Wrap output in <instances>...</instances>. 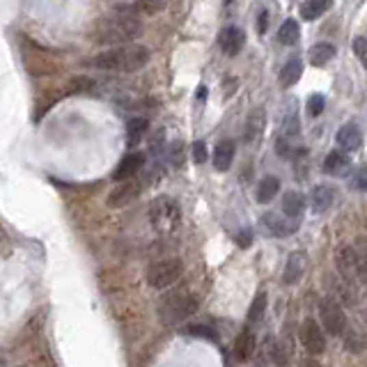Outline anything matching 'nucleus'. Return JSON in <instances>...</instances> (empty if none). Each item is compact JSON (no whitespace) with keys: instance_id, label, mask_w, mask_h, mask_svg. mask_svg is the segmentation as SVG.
<instances>
[{"instance_id":"f704fd0d","label":"nucleus","mask_w":367,"mask_h":367,"mask_svg":"<svg viewBox=\"0 0 367 367\" xmlns=\"http://www.w3.org/2000/svg\"><path fill=\"white\" fill-rule=\"evenodd\" d=\"M193 161L198 163V166H202V163L207 161V147H205V142H195V145H193Z\"/></svg>"},{"instance_id":"2f4dec72","label":"nucleus","mask_w":367,"mask_h":367,"mask_svg":"<svg viewBox=\"0 0 367 367\" xmlns=\"http://www.w3.org/2000/svg\"><path fill=\"white\" fill-rule=\"evenodd\" d=\"M324 106H326V99L321 94H312L310 99H307V115L310 117H317L324 113Z\"/></svg>"},{"instance_id":"58836bf2","label":"nucleus","mask_w":367,"mask_h":367,"mask_svg":"<svg viewBox=\"0 0 367 367\" xmlns=\"http://www.w3.org/2000/svg\"><path fill=\"white\" fill-rule=\"evenodd\" d=\"M198 97H200V99H205V97H207V88H200L198 90Z\"/></svg>"},{"instance_id":"a878e982","label":"nucleus","mask_w":367,"mask_h":367,"mask_svg":"<svg viewBox=\"0 0 367 367\" xmlns=\"http://www.w3.org/2000/svg\"><path fill=\"white\" fill-rule=\"evenodd\" d=\"M299 37H301V28H299V23L294 21V18H287V21L280 25V30H278V39H280V44H285V46H294L299 42Z\"/></svg>"},{"instance_id":"c85d7f7f","label":"nucleus","mask_w":367,"mask_h":367,"mask_svg":"<svg viewBox=\"0 0 367 367\" xmlns=\"http://www.w3.org/2000/svg\"><path fill=\"white\" fill-rule=\"evenodd\" d=\"M264 310H266V292H260L253 301L251 310H248V321H251V324L260 321L262 317H264Z\"/></svg>"},{"instance_id":"dca6fc26","label":"nucleus","mask_w":367,"mask_h":367,"mask_svg":"<svg viewBox=\"0 0 367 367\" xmlns=\"http://www.w3.org/2000/svg\"><path fill=\"white\" fill-rule=\"evenodd\" d=\"M234 154H237V145H234V140L218 142V147H216V152H214V166H216V170H218V173H227V170L232 168Z\"/></svg>"},{"instance_id":"6ab92c4d","label":"nucleus","mask_w":367,"mask_h":367,"mask_svg":"<svg viewBox=\"0 0 367 367\" xmlns=\"http://www.w3.org/2000/svg\"><path fill=\"white\" fill-rule=\"evenodd\" d=\"M331 3L333 0H305L301 5V18L303 21H317L319 16H324L331 10Z\"/></svg>"},{"instance_id":"f8f14e48","label":"nucleus","mask_w":367,"mask_h":367,"mask_svg":"<svg viewBox=\"0 0 367 367\" xmlns=\"http://www.w3.org/2000/svg\"><path fill=\"white\" fill-rule=\"evenodd\" d=\"M307 268V257L305 253H292L290 257H287V264H285V271H283V280L285 285H296L301 278H303Z\"/></svg>"},{"instance_id":"6e6552de","label":"nucleus","mask_w":367,"mask_h":367,"mask_svg":"<svg viewBox=\"0 0 367 367\" xmlns=\"http://www.w3.org/2000/svg\"><path fill=\"white\" fill-rule=\"evenodd\" d=\"M301 342H303L305 349L314 353V356L326 351V336L314 319H305L303 324H301Z\"/></svg>"},{"instance_id":"c9c22d12","label":"nucleus","mask_w":367,"mask_h":367,"mask_svg":"<svg viewBox=\"0 0 367 367\" xmlns=\"http://www.w3.org/2000/svg\"><path fill=\"white\" fill-rule=\"evenodd\" d=\"M237 244H239L241 248H248V246H251V232H248V229H246V232L237 234Z\"/></svg>"},{"instance_id":"473e14b6","label":"nucleus","mask_w":367,"mask_h":367,"mask_svg":"<svg viewBox=\"0 0 367 367\" xmlns=\"http://www.w3.org/2000/svg\"><path fill=\"white\" fill-rule=\"evenodd\" d=\"M353 51H356L358 60L367 67V35L365 37H358L356 42H353Z\"/></svg>"},{"instance_id":"5701e85b","label":"nucleus","mask_w":367,"mask_h":367,"mask_svg":"<svg viewBox=\"0 0 367 367\" xmlns=\"http://www.w3.org/2000/svg\"><path fill=\"white\" fill-rule=\"evenodd\" d=\"M147 129H149V124H147V120H142V117H134V120H129V124H127V145L136 147L138 142L147 136Z\"/></svg>"},{"instance_id":"f257e3e1","label":"nucleus","mask_w":367,"mask_h":367,"mask_svg":"<svg viewBox=\"0 0 367 367\" xmlns=\"http://www.w3.org/2000/svg\"><path fill=\"white\" fill-rule=\"evenodd\" d=\"M149 62V49L138 44H122L110 51L85 60L88 67L103 69V71H120V74H131V71L142 69Z\"/></svg>"},{"instance_id":"2eb2a0df","label":"nucleus","mask_w":367,"mask_h":367,"mask_svg":"<svg viewBox=\"0 0 367 367\" xmlns=\"http://www.w3.org/2000/svg\"><path fill=\"white\" fill-rule=\"evenodd\" d=\"M336 202V191L331 186H314L310 193V207L314 214H326Z\"/></svg>"},{"instance_id":"b1692460","label":"nucleus","mask_w":367,"mask_h":367,"mask_svg":"<svg viewBox=\"0 0 367 367\" xmlns=\"http://www.w3.org/2000/svg\"><path fill=\"white\" fill-rule=\"evenodd\" d=\"M303 209H305V198L296 191H290L285 193L283 198V214L292 216V218H301L303 216Z\"/></svg>"},{"instance_id":"4c0bfd02","label":"nucleus","mask_w":367,"mask_h":367,"mask_svg":"<svg viewBox=\"0 0 367 367\" xmlns=\"http://www.w3.org/2000/svg\"><path fill=\"white\" fill-rule=\"evenodd\" d=\"M266 21H268V14H266V12H262V14H260V23H257V30L260 32L266 30Z\"/></svg>"},{"instance_id":"f3484780","label":"nucleus","mask_w":367,"mask_h":367,"mask_svg":"<svg viewBox=\"0 0 367 367\" xmlns=\"http://www.w3.org/2000/svg\"><path fill=\"white\" fill-rule=\"evenodd\" d=\"M145 166V156L140 152H131L129 156H124L120 161V168L115 170V179L122 181V179H129V177H134L138 170Z\"/></svg>"},{"instance_id":"39448f33","label":"nucleus","mask_w":367,"mask_h":367,"mask_svg":"<svg viewBox=\"0 0 367 367\" xmlns=\"http://www.w3.org/2000/svg\"><path fill=\"white\" fill-rule=\"evenodd\" d=\"M181 273H184V266L179 260H161L149 266L147 283L152 285L154 290H168V287H173L177 280L181 278Z\"/></svg>"},{"instance_id":"412c9836","label":"nucleus","mask_w":367,"mask_h":367,"mask_svg":"<svg viewBox=\"0 0 367 367\" xmlns=\"http://www.w3.org/2000/svg\"><path fill=\"white\" fill-rule=\"evenodd\" d=\"M301 74H303V62L299 60V58H292V60H287V64L283 69H280V85L283 88H292L294 83H299Z\"/></svg>"},{"instance_id":"cd10ccee","label":"nucleus","mask_w":367,"mask_h":367,"mask_svg":"<svg viewBox=\"0 0 367 367\" xmlns=\"http://www.w3.org/2000/svg\"><path fill=\"white\" fill-rule=\"evenodd\" d=\"M356 260H358V278L367 285V239H358L356 244Z\"/></svg>"},{"instance_id":"9d476101","label":"nucleus","mask_w":367,"mask_h":367,"mask_svg":"<svg viewBox=\"0 0 367 367\" xmlns=\"http://www.w3.org/2000/svg\"><path fill=\"white\" fill-rule=\"evenodd\" d=\"M336 264H338V271L342 275L344 280H349L353 285L358 278V260H356V246H340L338 248V255H336Z\"/></svg>"},{"instance_id":"f03ea898","label":"nucleus","mask_w":367,"mask_h":367,"mask_svg":"<svg viewBox=\"0 0 367 367\" xmlns=\"http://www.w3.org/2000/svg\"><path fill=\"white\" fill-rule=\"evenodd\" d=\"M142 32V23L136 14L122 12V14H110L99 18V23L92 30L94 42L101 44H129Z\"/></svg>"},{"instance_id":"1a4fd4ad","label":"nucleus","mask_w":367,"mask_h":367,"mask_svg":"<svg viewBox=\"0 0 367 367\" xmlns=\"http://www.w3.org/2000/svg\"><path fill=\"white\" fill-rule=\"evenodd\" d=\"M140 181H136L134 177H129V179H122V184H117L113 191L108 193V207L113 209H120L124 205H129V202H134L138 195H140Z\"/></svg>"},{"instance_id":"7c9ffc66","label":"nucleus","mask_w":367,"mask_h":367,"mask_svg":"<svg viewBox=\"0 0 367 367\" xmlns=\"http://www.w3.org/2000/svg\"><path fill=\"white\" fill-rule=\"evenodd\" d=\"M67 90L74 92V94H81V92H92V90H94V81H92V78H85V76H78L67 85Z\"/></svg>"},{"instance_id":"aec40b11","label":"nucleus","mask_w":367,"mask_h":367,"mask_svg":"<svg viewBox=\"0 0 367 367\" xmlns=\"http://www.w3.org/2000/svg\"><path fill=\"white\" fill-rule=\"evenodd\" d=\"M346 170H349V159H346L344 149H342V152H340V149H338V152H331L324 159V173L326 175L340 177V175H344Z\"/></svg>"},{"instance_id":"ddd939ff","label":"nucleus","mask_w":367,"mask_h":367,"mask_svg":"<svg viewBox=\"0 0 367 367\" xmlns=\"http://www.w3.org/2000/svg\"><path fill=\"white\" fill-rule=\"evenodd\" d=\"M360 145H363V134L356 124H344L342 129L338 131V147L344 149V152H358Z\"/></svg>"},{"instance_id":"a211bd4d","label":"nucleus","mask_w":367,"mask_h":367,"mask_svg":"<svg viewBox=\"0 0 367 367\" xmlns=\"http://www.w3.org/2000/svg\"><path fill=\"white\" fill-rule=\"evenodd\" d=\"M255 353V336L253 331H244L239 333V338L234 340V358L241 360V363H246V360H251V356Z\"/></svg>"},{"instance_id":"20e7f679","label":"nucleus","mask_w":367,"mask_h":367,"mask_svg":"<svg viewBox=\"0 0 367 367\" xmlns=\"http://www.w3.org/2000/svg\"><path fill=\"white\" fill-rule=\"evenodd\" d=\"M195 312H198V299L188 292H173L159 303L163 324H177V321L191 317Z\"/></svg>"},{"instance_id":"393cba45","label":"nucleus","mask_w":367,"mask_h":367,"mask_svg":"<svg viewBox=\"0 0 367 367\" xmlns=\"http://www.w3.org/2000/svg\"><path fill=\"white\" fill-rule=\"evenodd\" d=\"M299 113H296V101H290L287 103V110H285V120H283V136L287 140H292L294 136H299Z\"/></svg>"},{"instance_id":"72a5a7b5","label":"nucleus","mask_w":367,"mask_h":367,"mask_svg":"<svg viewBox=\"0 0 367 367\" xmlns=\"http://www.w3.org/2000/svg\"><path fill=\"white\" fill-rule=\"evenodd\" d=\"M353 188L356 191H367V166L358 168V173L353 175Z\"/></svg>"},{"instance_id":"c756f323","label":"nucleus","mask_w":367,"mask_h":367,"mask_svg":"<svg viewBox=\"0 0 367 367\" xmlns=\"http://www.w3.org/2000/svg\"><path fill=\"white\" fill-rule=\"evenodd\" d=\"M344 346H346V351H351V353H360L367 346V338L363 336V333H358V331H351L349 336H346L344 340Z\"/></svg>"},{"instance_id":"0eeeda50","label":"nucleus","mask_w":367,"mask_h":367,"mask_svg":"<svg viewBox=\"0 0 367 367\" xmlns=\"http://www.w3.org/2000/svg\"><path fill=\"white\" fill-rule=\"evenodd\" d=\"M264 227L268 234H273V237H292L294 232H299L301 227V218H292V216L287 214H273L268 212L264 214Z\"/></svg>"},{"instance_id":"ea45409f","label":"nucleus","mask_w":367,"mask_h":367,"mask_svg":"<svg viewBox=\"0 0 367 367\" xmlns=\"http://www.w3.org/2000/svg\"><path fill=\"white\" fill-rule=\"evenodd\" d=\"M225 3H232V0H225Z\"/></svg>"},{"instance_id":"e433bc0d","label":"nucleus","mask_w":367,"mask_h":367,"mask_svg":"<svg viewBox=\"0 0 367 367\" xmlns=\"http://www.w3.org/2000/svg\"><path fill=\"white\" fill-rule=\"evenodd\" d=\"M179 147H181V142H175L173 145V149H170V152H173V163L177 168L181 166V156H179Z\"/></svg>"},{"instance_id":"7ed1b4c3","label":"nucleus","mask_w":367,"mask_h":367,"mask_svg":"<svg viewBox=\"0 0 367 367\" xmlns=\"http://www.w3.org/2000/svg\"><path fill=\"white\" fill-rule=\"evenodd\" d=\"M149 220H152L156 232L161 234L175 232L181 223V209L177 205V200L168 198V195H161V198L152 200V205H149Z\"/></svg>"},{"instance_id":"4be33fe9","label":"nucleus","mask_w":367,"mask_h":367,"mask_svg":"<svg viewBox=\"0 0 367 367\" xmlns=\"http://www.w3.org/2000/svg\"><path fill=\"white\" fill-rule=\"evenodd\" d=\"M336 46L333 44H326V42H321V44H314L312 49H310V64L312 67H324L326 62H331L333 58H336Z\"/></svg>"},{"instance_id":"423d86ee","label":"nucleus","mask_w":367,"mask_h":367,"mask_svg":"<svg viewBox=\"0 0 367 367\" xmlns=\"http://www.w3.org/2000/svg\"><path fill=\"white\" fill-rule=\"evenodd\" d=\"M319 319H321V324H324V331H329L333 338H340L346 331V314L336 296L321 299Z\"/></svg>"},{"instance_id":"9b49d317","label":"nucleus","mask_w":367,"mask_h":367,"mask_svg":"<svg viewBox=\"0 0 367 367\" xmlns=\"http://www.w3.org/2000/svg\"><path fill=\"white\" fill-rule=\"evenodd\" d=\"M244 44H246V35H244V30L237 28V25H227L218 37V46L225 55H237L239 51L244 49Z\"/></svg>"},{"instance_id":"bb28decb","label":"nucleus","mask_w":367,"mask_h":367,"mask_svg":"<svg viewBox=\"0 0 367 367\" xmlns=\"http://www.w3.org/2000/svg\"><path fill=\"white\" fill-rule=\"evenodd\" d=\"M280 191V181L275 177H264L260 184H257V200L260 202H271L275 195Z\"/></svg>"},{"instance_id":"4468645a","label":"nucleus","mask_w":367,"mask_h":367,"mask_svg":"<svg viewBox=\"0 0 367 367\" xmlns=\"http://www.w3.org/2000/svg\"><path fill=\"white\" fill-rule=\"evenodd\" d=\"M264 127H266V115L264 110L257 108L248 115V122H246V131H244V138L248 145H255V142L262 140V134H264Z\"/></svg>"}]
</instances>
